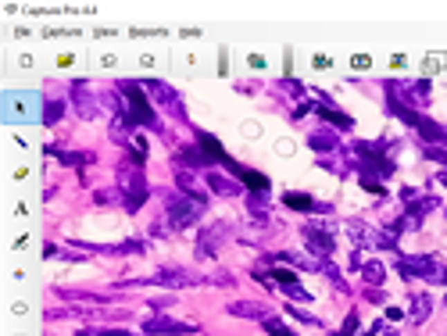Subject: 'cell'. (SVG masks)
Listing matches in <instances>:
<instances>
[{
  "instance_id": "6da1fadb",
  "label": "cell",
  "mask_w": 447,
  "mask_h": 336,
  "mask_svg": "<svg viewBox=\"0 0 447 336\" xmlns=\"http://www.w3.org/2000/svg\"><path fill=\"white\" fill-rule=\"evenodd\" d=\"M397 272L404 279H430V283H447L444 276V265L430 254H415V258H401L397 261Z\"/></svg>"
},
{
  "instance_id": "7a4b0ae2",
  "label": "cell",
  "mask_w": 447,
  "mask_h": 336,
  "mask_svg": "<svg viewBox=\"0 0 447 336\" xmlns=\"http://www.w3.org/2000/svg\"><path fill=\"white\" fill-rule=\"evenodd\" d=\"M204 207H208V200H204V197L172 194V197H168V218H172V225L186 229V225H194V222L204 215Z\"/></svg>"
},
{
  "instance_id": "3957f363",
  "label": "cell",
  "mask_w": 447,
  "mask_h": 336,
  "mask_svg": "<svg viewBox=\"0 0 447 336\" xmlns=\"http://www.w3.org/2000/svg\"><path fill=\"white\" fill-rule=\"evenodd\" d=\"M394 115H401L408 125H415L422 140H430V143H447V129H444V125H437L433 118H426V115H419V111H412V108H394Z\"/></svg>"
},
{
  "instance_id": "277c9868",
  "label": "cell",
  "mask_w": 447,
  "mask_h": 336,
  "mask_svg": "<svg viewBox=\"0 0 447 336\" xmlns=\"http://www.w3.org/2000/svg\"><path fill=\"white\" fill-rule=\"evenodd\" d=\"M122 90H125V97H129V111H133V122H136V125H158L154 108L147 104L140 82H122Z\"/></svg>"
},
{
  "instance_id": "5b68a950",
  "label": "cell",
  "mask_w": 447,
  "mask_h": 336,
  "mask_svg": "<svg viewBox=\"0 0 447 336\" xmlns=\"http://www.w3.org/2000/svg\"><path fill=\"white\" fill-rule=\"evenodd\" d=\"M143 90L147 93H154L158 100H161V108L168 111V115H176V118H186V108H183V97L168 86V82H158V79H147L143 82Z\"/></svg>"
},
{
  "instance_id": "8992f818",
  "label": "cell",
  "mask_w": 447,
  "mask_h": 336,
  "mask_svg": "<svg viewBox=\"0 0 447 336\" xmlns=\"http://www.w3.org/2000/svg\"><path fill=\"white\" fill-rule=\"evenodd\" d=\"M143 333H161V336H190V333H197V326H190V322H176V319H165V315H147L143 319Z\"/></svg>"
},
{
  "instance_id": "52a82bcc",
  "label": "cell",
  "mask_w": 447,
  "mask_h": 336,
  "mask_svg": "<svg viewBox=\"0 0 447 336\" xmlns=\"http://www.w3.org/2000/svg\"><path fill=\"white\" fill-rule=\"evenodd\" d=\"M26 100H33L29 93H8L4 97V118L8 122H29V118H36V108H26Z\"/></svg>"
},
{
  "instance_id": "ba28073f",
  "label": "cell",
  "mask_w": 447,
  "mask_h": 336,
  "mask_svg": "<svg viewBox=\"0 0 447 336\" xmlns=\"http://www.w3.org/2000/svg\"><path fill=\"white\" fill-rule=\"evenodd\" d=\"M151 283H161V286H197L201 276H194V272H186V268H161L158 276H151Z\"/></svg>"
},
{
  "instance_id": "9c48e42d",
  "label": "cell",
  "mask_w": 447,
  "mask_h": 336,
  "mask_svg": "<svg viewBox=\"0 0 447 336\" xmlns=\"http://www.w3.org/2000/svg\"><path fill=\"white\" fill-rule=\"evenodd\" d=\"M229 315H237V319H254V322L272 319V311H268L265 304H254V301H237V304H229Z\"/></svg>"
},
{
  "instance_id": "30bf717a",
  "label": "cell",
  "mask_w": 447,
  "mask_h": 336,
  "mask_svg": "<svg viewBox=\"0 0 447 336\" xmlns=\"http://www.w3.org/2000/svg\"><path fill=\"white\" fill-rule=\"evenodd\" d=\"M147 200V183H143V176H140V168L129 176V190H125V204H129V212H136V207Z\"/></svg>"
},
{
  "instance_id": "8fae6325",
  "label": "cell",
  "mask_w": 447,
  "mask_h": 336,
  "mask_svg": "<svg viewBox=\"0 0 447 336\" xmlns=\"http://www.w3.org/2000/svg\"><path fill=\"white\" fill-rule=\"evenodd\" d=\"M304 240H308V247L315 250V254H326V258L333 254V240H329L326 233H318V229L308 225V229H304Z\"/></svg>"
},
{
  "instance_id": "7c38bea8",
  "label": "cell",
  "mask_w": 447,
  "mask_h": 336,
  "mask_svg": "<svg viewBox=\"0 0 447 336\" xmlns=\"http://www.w3.org/2000/svg\"><path fill=\"white\" fill-rule=\"evenodd\" d=\"M72 93H75V111H79L82 118H93V115H97V104L86 97V82H75Z\"/></svg>"
},
{
  "instance_id": "4fadbf2b",
  "label": "cell",
  "mask_w": 447,
  "mask_h": 336,
  "mask_svg": "<svg viewBox=\"0 0 447 336\" xmlns=\"http://www.w3.org/2000/svg\"><path fill=\"white\" fill-rule=\"evenodd\" d=\"M208 158H204V151L201 147H190V151H179L176 154V168H183V172H190V168H201Z\"/></svg>"
},
{
  "instance_id": "5bb4252c",
  "label": "cell",
  "mask_w": 447,
  "mask_h": 336,
  "mask_svg": "<svg viewBox=\"0 0 447 336\" xmlns=\"http://www.w3.org/2000/svg\"><path fill=\"white\" fill-rule=\"evenodd\" d=\"M240 179H244V186L254 194V197H268V179L265 176H258V172H247V168H240Z\"/></svg>"
},
{
  "instance_id": "9a60e30c",
  "label": "cell",
  "mask_w": 447,
  "mask_h": 336,
  "mask_svg": "<svg viewBox=\"0 0 447 336\" xmlns=\"http://www.w3.org/2000/svg\"><path fill=\"white\" fill-rule=\"evenodd\" d=\"M208 186H211V190H215V194H222V197H232V194L240 190L237 183H232V179H226V176H219V172H208Z\"/></svg>"
},
{
  "instance_id": "2e32d148",
  "label": "cell",
  "mask_w": 447,
  "mask_h": 336,
  "mask_svg": "<svg viewBox=\"0 0 447 336\" xmlns=\"http://www.w3.org/2000/svg\"><path fill=\"white\" fill-rule=\"evenodd\" d=\"M197 147L204 151V158H215V161H226V151L219 147V140L215 136H208V133H201L197 136Z\"/></svg>"
},
{
  "instance_id": "e0dca14e",
  "label": "cell",
  "mask_w": 447,
  "mask_h": 336,
  "mask_svg": "<svg viewBox=\"0 0 447 336\" xmlns=\"http://www.w3.org/2000/svg\"><path fill=\"white\" fill-rule=\"evenodd\" d=\"M433 311V301L426 297V293H419V297H412V322H426V315Z\"/></svg>"
},
{
  "instance_id": "ac0fdd59",
  "label": "cell",
  "mask_w": 447,
  "mask_h": 336,
  "mask_svg": "<svg viewBox=\"0 0 447 336\" xmlns=\"http://www.w3.org/2000/svg\"><path fill=\"white\" fill-rule=\"evenodd\" d=\"M262 326H265V333H268V336H301V333H293L286 322H280V319H275V315H272V319H265Z\"/></svg>"
},
{
  "instance_id": "d6986e66",
  "label": "cell",
  "mask_w": 447,
  "mask_h": 336,
  "mask_svg": "<svg viewBox=\"0 0 447 336\" xmlns=\"http://www.w3.org/2000/svg\"><path fill=\"white\" fill-rule=\"evenodd\" d=\"M361 276H365L369 283H383L387 279V268H383L379 261H369V265H361Z\"/></svg>"
},
{
  "instance_id": "ffe728a7",
  "label": "cell",
  "mask_w": 447,
  "mask_h": 336,
  "mask_svg": "<svg viewBox=\"0 0 447 336\" xmlns=\"http://www.w3.org/2000/svg\"><path fill=\"white\" fill-rule=\"evenodd\" d=\"M318 118H326V122L340 125V129H351V118H347V115H340V111H333V108H318Z\"/></svg>"
},
{
  "instance_id": "44dd1931",
  "label": "cell",
  "mask_w": 447,
  "mask_h": 336,
  "mask_svg": "<svg viewBox=\"0 0 447 336\" xmlns=\"http://www.w3.org/2000/svg\"><path fill=\"white\" fill-rule=\"evenodd\" d=\"M311 147H315V151H333V147H336V136L333 133H311Z\"/></svg>"
},
{
  "instance_id": "7402d4cb",
  "label": "cell",
  "mask_w": 447,
  "mask_h": 336,
  "mask_svg": "<svg viewBox=\"0 0 447 336\" xmlns=\"http://www.w3.org/2000/svg\"><path fill=\"white\" fill-rule=\"evenodd\" d=\"M286 204H290V207H301V212H308V207H311V197H304V194H286Z\"/></svg>"
},
{
  "instance_id": "603a6c76",
  "label": "cell",
  "mask_w": 447,
  "mask_h": 336,
  "mask_svg": "<svg viewBox=\"0 0 447 336\" xmlns=\"http://www.w3.org/2000/svg\"><path fill=\"white\" fill-rule=\"evenodd\" d=\"M272 276H275V283H283V286H297V276H293L290 268H275Z\"/></svg>"
},
{
  "instance_id": "cb8c5ba5",
  "label": "cell",
  "mask_w": 447,
  "mask_h": 336,
  "mask_svg": "<svg viewBox=\"0 0 447 336\" xmlns=\"http://www.w3.org/2000/svg\"><path fill=\"white\" fill-rule=\"evenodd\" d=\"M61 111H65V104H57V100H54L51 108L44 111V122H57V115H61Z\"/></svg>"
},
{
  "instance_id": "d4e9b609",
  "label": "cell",
  "mask_w": 447,
  "mask_h": 336,
  "mask_svg": "<svg viewBox=\"0 0 447 336\" xmlns=\"http://www.w3.org/2000/svg\"><path fill=\"white\" fill-rule=\"evenodd\" d=\"M97 336H129L125 329H97Z\"/></svg>"
}]
</instances>
